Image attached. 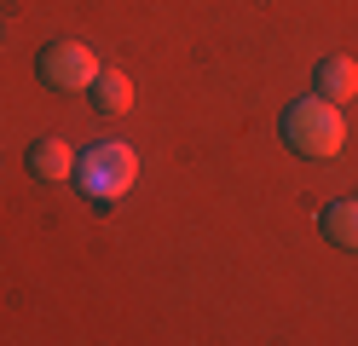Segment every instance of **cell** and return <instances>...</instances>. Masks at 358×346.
<instances>
[{
    "label": "cell",
    "instance_id": "cell-1",
    "mask_svg": "<svg viewBox=\"0 0 358 346\" xmlns=\"http://www.w3.org/2000/svg\"><path fill=\"white\" fill-rule=\"evenodd\" d=\"M283 145L295 156H312V161H335L347 145V122L341 110H335L324 92H312V99H295L283 110Z\"/></svg>",
    "mask_w": 358,
    "mask_h": 346
},
{
    "label": "cell",
    "instance_id": "cell-7",
    "mask_svg": "<svg viewBox=\"0 0 358 346\" xmlns=\"http://www.w3.org/2000/svg\"><path fill=\"white\" fill-rule=\"evenodd\" d=\"M93 99H99V110H104V115H127V110H133V81L122 75V69H99Z\"/></svg>",
    "mask_w": 358,
    "mask_h": 346
},
{
    "label": "cell",
    "instance_id": "cell-4",
    "mask_svg": "<svg viewBox=\"0 0 358 346\" xmlns=\"http://www.w3.org/2000/svg\"><path fill=\"white\" fill-rule=\"evenodd\" d=\"M29 173L47 179V185L70 179V173H76V150L64 145V138H35V145H29Z\"/></svg>",
    "mask_w": 358,
    "mask_h": 346
},
{
    "label": "cell",
    "instance_id": "cell-2",
    "mask_svg": "<svg viewBox=\"0 0 358 346\" xmlns=\"http://www.w3.org/2000/svg\"><path fill=\"white\" fill-rule=\"evenodd\" d=\"M76 179L99 208H110V202H122L133 191V179H139V150H133L127 138H104V145H93L76 161Z\"/></svg>",
    "mask_w": 358,
    "mask_h": 346
},
{
    "label": "cell",
    "instance_id": "cell-6",
    "mask_svg": "<svg viewBox=\"0 0 358 346\" xmlns=\"http://www.w3.org/2000/svg\"><path fill=\"white\" fill-rule=\"evenodd\" d=\"M324 237L335 248H352L358 254V196H341V202L324 208Z\"/></svg>",
    "mask_w": 358,
    "mask_h": 346
},
{
    "label": "cell",
    "instance_id": "cell-3",
    "mask_svg": "<svg viewBox=\"0 0 358 346\" xmlns=\"http://www.w3.org/2000/svg\"><path fill=\"white\" fill-rule=\"evenodd\" d=\"M99 52L93 46H81V41H52L47 52H41V81L58 87V92H87L99 81Z\"/></svg>",
    "mask_w": 358,
    "mask_h": 346
},
{
    "label": "cell",
    "instance_id": "cell-5",
    "mask_svg": "<svg viewBox=\"0 0 358 346\" xmlns=\"http://www.w3.org/2000/svg\"><path fill=\"white\" fill-rule=\"evenodd\" d=\"M318 92L329 104H347L352 92H358V64L352 58H324L318 64Z\"/></svg>",
    "mask_w": 358,
    "mask_h": 346
}]
</instances>
